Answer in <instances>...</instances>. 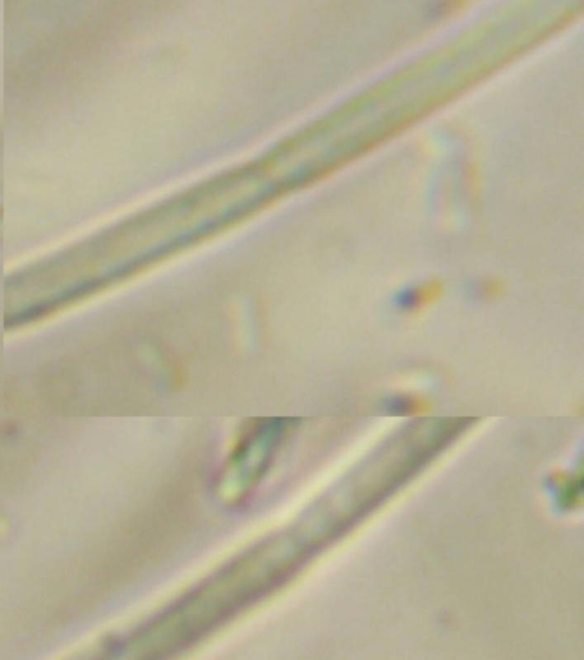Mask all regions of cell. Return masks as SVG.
<instances>
[{
  "instance_id": "cell-1",
  "label": "cell",
  "mask_w": 584,
  "mask_h": 660,
  "mask_svg": "<svg viewBox=\"0 0 584 660\" xmlns=\"http://www.w3.org/2000/svg\"><path fill=\"white\" fill-rule=\"evenodd\" d=\"M275 427V422L251 424L239 437L218 479V495L226 504L243 500L258 482L274 445Z\"/></svg>"
},
{
  "instance_id": "cell-2",
  "label": "cell",
  "mask_w": 584,
  "mask_h": 660,
  "mask_svg": "<svg viewBox=\"0 0 584 660\" xmlns=\"http://www.w3.org/2000/svg\"><path fill=\"white\" fill-rule=\"evenodd\" d=\"M443 285L431 281L409 290L402 298V306L409 311H417L436 302L443 293Z\"/></svg>"
},
{
  "instance_id": "cell-3",
  "label": "cell",
  "mask_w": 584,
  "mask_h": 660,
  "mask_svg": "<svg viewBox=\"0 0 584 660\" xmlns=\"http://www.w3.org/2000/svg\"><path fill=\"white\" fill-rule=\"evenodd\" d=\"M388 408L391 413L395 414H406L414 413L421 405L417 400L408 397H399L389 401Z\"/></svg>"
},
{
  "instance_id": "cell-4",
  "label": "cell",
  "mask_w": 584,
  "mask_h": 660,
  "mask_svg": "<svg viewBox=\"0 0 584 660\" xmlns=\"http://www.w3.org/2000/svg\"><path fill=\"white\" fill-rule=\"evenodd\" d=\"M480 292L482 297L495 299L500 297L503 292V285L498 279H487L480 285Z\"/></svg>"
}]
</instances>
